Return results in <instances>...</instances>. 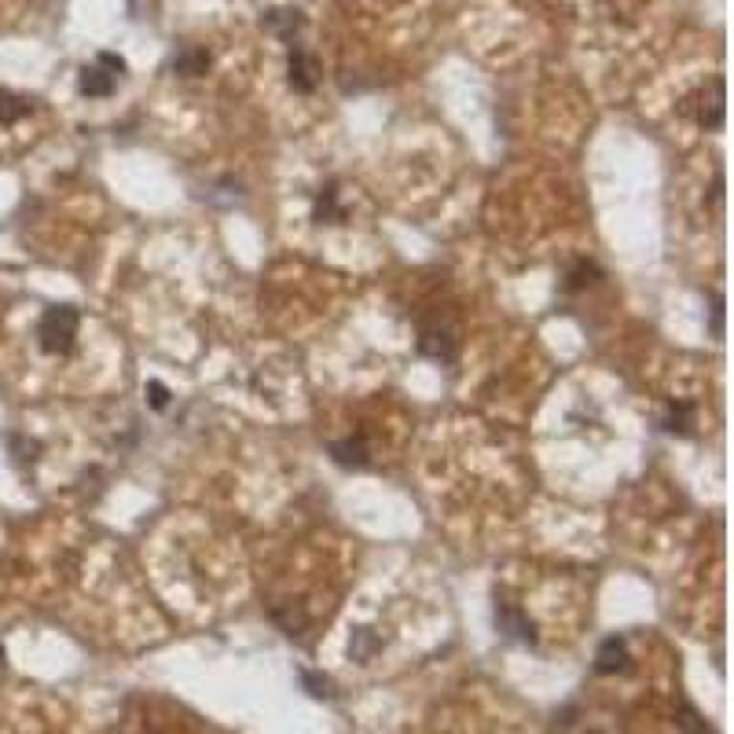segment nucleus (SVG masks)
<instances>
[{
	"label": "nucleus",
	"instance_id": "1",
	"mask_svg": "<svg viewBox=\"0 0 734 734\" xmlns=\"http://www.w3.org/2000/svg\"><path fill=\"white\" fill-rule=\"evenodd\" d=\"M78 324L81 312L73 305H48L37 320V346L48 356H66L73 349V338H78Z\"/></svg>",
	"mask_w": 734,
	"mask_h": 734
},
{
	"label": "nucleus",
	"instance_id": "2",
	"mask_svg": "<svg viewBox=\"0 0 734 734\" xmlns=\"http://www.w3.org/2000/svg\"><path fill=\"white\" fill-rule=\"evenodd\" d=\"M419 353L426 360H437V363H452L459 356V327L445 316H430V320H419Z\"/></svg>",
	"mask_w": 734,
	"mask_h": 734
},
{
	"label": "nucleus",
	"instance_id": "3",
	"mask_svg": "<svg viewBox=\"0 0 734 734\" xmlns=\"http://www.w3.org/2000/svg\"><path fill=\"white\" fill-rule=\"evenodd\" d=\"M493 617H496V631L503 635L507 643H518V646H536V624L529 621L525 609H518L514 602L507 599H496V609H493Z\"/></svg>",
	"mask_w": 734,
	"mask_h": 734
},
{
	"label": "nucleus",
	"instance_id": "4",
	"mask_svg": "<svg viewBox=\"0 0 734 734\" xmlns=\"http://www.w3.org/2000/svg\"><path fill=\"white\" fill-rule=\"evenodd\" d=\"M287 81L294 92H316V81H320V66H316V59L305 52L302 44H290V52H287Z\"/></svg>",
	"mask_w": 734,
	"mask_h": 734
},
{
	"label": "nucleus",
	"instance_id": "5",
	"mask_svg": "<svg viewBox=\"0 0 734 734\" xmlns=\"http://www.w3.org/2000/svg\"><path fill=\"white\" fill-rule=\"evenodd\" d=\"M261 27L268 34H276L283 44H298V34L305 27V15L298 8H272V11H264L261 19Z\"/></svg>",
	"mask_w": 734,
	"mask_h": 734
},
{
	"label": "nucleus",
	"instance_id": "6",
	"mask_svg": "<svg viewBox=\"0 0 734 734\" xmlns=\"http://www.w3.org/2000/svg\"><path fill=\"white\" fill-rule=\"evenodd\" d=\"M331 459L341 470H367L371 467V448H367L363 437H346V440H334L331 445Z\"/></svg>",
	"mask_w": 734,
	"mask_h": 734
},
{
	"label": "nucleus",
	"instance_id": "7",
	"mask_svg": "<svg viewBox=\"0 0 734 734\" xmlns=\"http://www.w3.org/2000/svg\"><path fill=\"white\" fill-rule=\"evenodd\" d=\"M628 639L624 635H609V639L599 643L595 650V672L599 676H614V672H624L628 669Z\"/></svg>",
	"mask_w": 734,
	"mask_h": 734
},
{
	"label": "nucleus",
	"instance_id": "8",
	"mask_svg": "<svg viewBox=\"0 0 734 734\" xmlns=\"http://www.w3.org/2000/svg\"><path fill=\"white\" fill-rule=\"evenodd\" d=\"M114 85H118V78L114 73H107L103 66H81V73H78V88H81V96H88V100H107V96L114 92Z\"/></svg>",
	"mask_w": 734,
	"mask_h": 734
},
{
	"label": "nucleus",
	"instance_id": "9",
	"mask_svg": "<svg viewBox=\"0 0 734 734\" xmlns=\"http://www.w3.org/2000/svg\"><path fill=\"white\" fill-rule=\"evenodd\" d=\"M657 426L665 433H676V437H691V426H694V404L687 401H672L665 408V415L657 419Z\"/></svg>",
	"mask_w": 734,
	"mask_h": 734
},
{
	"label": "nucleus",
	"instance_id": "10",
	"mask_svg": "<svg viewBox=\"0 0 734 734\" xmlns=\"http://www.w3.org/2000/svg\"><path fill=\"white\" fill-rule=\"evenodd\" d=\"M312 220L316 225H338V220H346V210L338 203V184L320 187V195H316V203H312Z\"/></svg>",
	"mask_w": 734,
	"mask_h": 734
},
{
	"label": "nucleus",
	"instance_id": "11",
	"mask_svg": "<svg viewBox=\"0 0 734 734\" xmlns=\"http://www.w3.org/2000/svg\"><path fill=\"white\" fill-rule=\"evenodd\" d=\"M602 279V268L595 264V261H587V257H580V261H573L570 264V272L562 276V290H587V287H595Z\"/></svg>",
	"mask_w": 734,
	"mask_h": 734
},
{
	"label": "nucleus",
	"instance_id": "12",
	"mask_svg": "<svg viewBox=\"0 0 734 734\" xmlns=\"http://www.w3.org/2000/svg\"><path fill=\"white\" fill-rule=\"evenodd\" d=\"M173 70L180 78H199V73L210 70V52L206 48H184V52L173 56Z\"/></svg>",
	"mask_w": 734,
	"mask_h": 734
},
{
	"label": "nucleus",
	"instance_id": "13",
	"mask_svg": "<svg viewBox=\"0 0 734 734\" xmlns=\"http://www.w3.org/2000/svg\"><path fill=\"white\" fill-rule=\"evenodd\" d=\"M30 111H34V103L27 100V96L0 88V126H15V121L27 118Z\"/></svg>",
	"mask_w": 734,
	"mask_h": 734
},
{
	"label": "nucleus",
	"instance_id": "14",
	"mask_svg": "<svg viewBox=\"0 0 734 734\" xmlns=\"http://www.w3.org/2000/svg\"><path fill=\"white\" fill-rule=\"evenodd\" d=\"M378 650H382V639H378L371 628H356V631H353V639H349V657H353V661L367 665V661H371Z\"/></svg>",
	"mask_w": 734,
	"mask_h": 734
},
{
	"label": "nucleus",
	"instance_id": "15",
	"mask_svg": "<svg viewBox=\"0 0 734 734\" xmlns=\"http://www.w3.org/2000/svg\"><path fill=\"white\" fill-rule=\"evenodd\" d=\"M4 445H8V452H11V459H15V467H30V463H37V452H41L37 440L22 437V433H8V437H4Z\"/></svg>",
	"mask_w": 734,
	"mask_h": 734
},
{
	"label": "nucleus",
	"instance_id": "16",
	"mask_svg": "<svg viewBox=\"0 0 734 734\" xmlns=\"http://www.w3.org/2000/svg\"><path fill=\"white\" fill-rule=\"evenodd\" d=\"M298 679H302V687L312 694V698H334V683H331V676H324V672H312V669H302L298 672Z\"/></svg>",
	"mask_w": 734,
	"mask_h": 734
},
{
	"label": "nucleus",
	"instance_id": "17",
	"mask_svg": "<svg viewBox=\"0 0 734 734\" xmlns=\"http://www.w3.org/2000/svg\"><path fill=\"white\" fill-rule=\"evenodd\" d=\"M143 394H147V404H151L155 411H165V408H169V397H173V394H169V386L158 382V378H155V382H147Z\"/></svg>",
	"mask_w": 734,
	"mask_h": 734
},
{
	"label": "nucleus",
	"instance_id": "18",
	"mask_svg": "<svg viewBox=\"0 0 734 734\" xmlns=\"http://www.w3.org/2000/svg\"><path fill=\"white\" fill-rule=\"evenodd\" d=\"M96 66H103L107 73H114V78H121V73L129 70V66H126V59L114 56V52H100V56H96Z\"/></svg>",
	"mask_w": 734,
	"mask_h": 734
},
{
	"label": "nucleus",
	"instance_id": "19",
	"mask_svg": "<svg viewBox=\"0 0 734 734\" xmlns=\"http://www.w3.org/2000/svg\"><path fill=\"white\" fill-rule=\"evenodd\" d=\"M683 730L687 734H708L705 720H698V713H691V708H687V716H683Z\"/></svg>",
	"mask_w": 734,
	"mask_h": 734
},
{
	"label": "nucleus",
	"instance_id": "20",
	"mask_svg": "<svg viewBox=\"0 0 734 734\" xmlns=\"http://www.w3.org/2000/svg\"><path fill=\"white\" fill-rule=\"evenodd\" d=\"M713 334L723 338V298L713 302Z\"/></svg>",
	"mask_w": 734,
	"mask_h": 734
}]
</instances>
